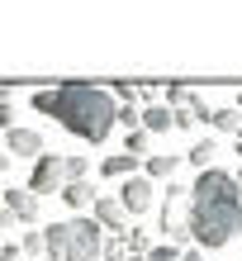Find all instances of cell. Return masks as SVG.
Returning <instances> with one entry per match:
<instances>
[{
    "label": "cell",
    "mask_w": 242,
    "mask_h": 261,
    "mask_svg": "<svg viewBox=\"0 0 242 261\" xmlns=\"http://www.w3.org/2000/svg\"><path fill=\"white\" fill-rule=\"evenodd\" d=\"M185 228L200 252H219L242 233V190L233 171L204 166L200 180L185 186Z\"/></svg>",
    "instance_id": "obj_1"
},
{
    "label": "cell",
    "mask_w": 242,
    "mask_h": 261,
    "mask_svg": "<svg viewBox=\"0 0 242 261\" xmlns=\"http://www.w3.org/2000/svg\"><path fill=\"white\" fill-rule=\"evenodd\" d=\"M114 95L110 86H90V81H57L34 90V110L57 119L67 133L86 138V143H104L114 128Z\"/></svg>",
    "instance_id": "obj_2"
},
{
    "label": "cell",
    "mask_w": 242,
    "mask_h": 261,
    "mask_svg": "<svg viewBox=\"0 0 242 261\" xmlns=\"http://www.w3.org/2000/svg\"><path fill=\"white\" fill-rule=\"evenodd\" d=\"M100 242H104V228L90 214H81V219H71V238H67L62 261H100Z\"/></svg>",
    "instance_id": "obj_3"
},
{
    "label": "cell",
    "mask_w": 242,
    "mask_h": 261,
    "mask_svg": "<svg viewBox=\"0 0 242 261\" xmlns=\"http://www.w3.org/2000/svg\"><path fill=\"white\" fill-rule=\"evenodd\" d=\"M29 190H34L38 199H43V195H52V190H62V157H57V152H38V157H34Z\"/></svg>",
    "instance_id": "obj_4"
},
{
    "label": "cell",
    "mask_w": 242,
    "mask_h": 261,
    "mask_svg": "<svg viewBox=\"0 0 242 261\" xmlns=\"http://www.w3.org/2000/svg\"><path fill=\"white\" fill-rule=\"evenodd\" d=\"M119 204H124V214H147V209H152V180H147V176H124Z\"/></svg>",
    "instance_id": "obj_5"
},
{
    "label": "cell",
    "mask_w": 242,
    "mask_h": 261,
    "mask_svg": "<svg viewBox=\"0 0 242 261\" xmlns=\"http://www.w3.org/2000/svg\"><path fill=\"white\" fill-rule=\"evenodd\" d=\"M90 219H95L100 228H110V233H124L128 228V214H124V204H119L114 195H95L90 199Z\"/></svg>",
    "instance_id": "obj_6"
},
{
    "label": "cell",
    "mask_w": 242,
    "mask_h": 261,
    "mask_svg": "<svg viewBox=\"0 0 242 261\" xmlns=\"http://www.w3.org/2000/svg\"><path fill=\"white\" fill-rule=\"evenodd\" d=\"M5 152H10V162H19V157H38L43 152V133L38 128H5Z\"/></svg>",
    "instance_id": "obj_7"
},
{
    "label": "cell",
    "mask_w": 242,
    "mask_h": 261,
    "mask_svg": "<svg viewBox=\"0 0 242 261\" xmlns=\"http://www.w3.org/2000/svg\"><path fill=\"white\" fill-rule=\"evenodd\" d=\"M5 209L14 214V223H38V195L29 190V186H24V190L10 186V190H5Z\"/></svg>",
    "instance_id": "obj_8"
},
{
    "label": "cell",
    "mask_w": 242,
    "mask_h": 261,
    "mask_svg": "<svg viewBox=\"0 0 242 261\" xmlns=\"http://www.w3.org/2000/svg\"><path fill=\"white\" fill-rule=\"evenodd\" d=\"M176 166H180V152H147V157H143V176L157 186V180L176 176Z\"/></svg>",
    "instance_id": "obj_9"
},
{
    "label": "cell",
    "mask_w": 242,
    "mask_h": 261,
    "mask_svg": "<svg viewBox=\"0 0 242 261\" xmlns=\"http://www.w3.org/2000/svg\"><path fill=\"white\" fill-rule=\"evenodd\" d=\"M138 128H147V133H166V128H171V110H166L162 100L138 105Z\"/></svg>",
    "instance_id": "obj_10"
},
{
    "label": "cell",
    "mask_w": 242,
    "mask_h": 261,
    "mask_svg": "<svg viewBox=\"0 0 242 261\" xmlns=\"http://www.w3.org/2000/svg\"><path fill=\"white\" fill-rule=\"evenodd\" d=\"M138 166H143V157H133V152H114V157L100 162V171L110 176V180H124V176H138Z\"/></svg>",
    "instance_id": "obj_11"
},
{
    "label": "cell",
    "mask_w": 242,
    "mask_h": 261,
    "mask_svg": "<svg viewBox=\"0 0 242 261\" xmlns=\"http://www.w3.org/2000/svg\"><path fill=\"white\" fill-rule=\"evenodd\" d=\"M67 238H71V223H52V228H43V256L62 261V252H67Z\"/></svg>",
    "instance_id": "obj_12"
},
{
    "label": "cell",
    "mask_w": 242,
    "mask_h": 261,
    "mask_svg": "<svg viewBox=\"0 0 242 261\" xmlns=\"http://www.w3.org/2000/svg\"><path fill=\"white\" fill-rule=\"evenodd\" d=\"M57 195H62L71 209H81V214L90 209V199H95V190H90V180H62V190H57Z\"/></svg>",
    "instance_id": "obj_13"
},
{
    "label": "cell",
    "mask_w": 242,
    "mask_h": 261,
    "mask_svg": "<svg viewBox=\"0 0 242 261\" xmlns=\"http://www.w3.org/2000/svg\"><path fill=\"white\" fill-rule=\"evenodd\" d=\"M180 157L204 171V166H214V162H219V138H200V143H195L190 152H180Z\"/></svg>",
    "instance_id": "obj_14"
},
{
    "label": "cell",
    "mask_w": 242,
    "mask_h": 261,
    "mask_svg": "<svg viewBox=\"0 0 242 261\" xmlns=\"http://www.w3.org/2000/svg\"><path fill=\"white\" fill-rule=\"evenodd\" d=\"M209 128H219V133H237V124H242V114L237 110H219V105H209V119H204Z\"/></svg>",
    "instance_id": "obj_15"
},
{
    "label": "cell",
    "mask_w": 242,
    "mask_h": 261,
    "mask_svg": "<svg viewBox=\"0 0 242 261\" xmlns=\"http://www.w3.org/2000/svg\"><path fill=\"white\" fill-rule=\"evenodd\" d=\"M86 176H90V162L81 157V152L62 157V180H86Z\"/></svg>",
    "instance_id": "obj_16"
},
{
    "label": "cell",
    "mask_w": 242,
    "mask_h": 261,
    "mask_svg": "<svg viewBox=\"0 0 242 261\" xmlns=\"http://www.w3.org/2000/svg\"><path fill=\"white\" fill-rule=\"evenodd\" d=\"M119 238H124V247H128V252H138V256L152 247V233H147V228H124Z\"/></svg>",
    "instance_id": "obj_17"
},
{
    "label": "cell",
    "mask_w": 242,
    "mask_h": 261,
    "mask_svg": "<svg viewBox=\"0 0 242 261\" xmlns=\"http://www.w3.org/2000/svg\"><path fill=\"white\" fill-rule=\"evenodd\" d=\"M124 152H133V157H147V152H152V133H147V128H128Z\"/></svg>",
    "instance_id": "obj_18"
},
{
    "label": "cell",
    "mask_w": 242,
    "mask_h": 261,
    "mask_svg": "<svg viewBox=\"0 0 242 261\" xmlns=\"http://www.w3.org/2000/svg\"><path fill=\"white\" fill-rule=\"evenodd\" d=\"M176 256H180V247H176V242H162V247L152 242V247L143 252V261H176Z\"/></svg>",
    "instance_id": "obj_19"
},
{
    "label": "cell",
    "mask_w": 242,
    "mask_h": 261,
    "mask_svg": "<svg viewBox=\"0 0 242 261\" xmlns=\"http://www.w3.org/2000/svg\"><path fill=\"white\" fill-rule=\"evenodd\" d=\"M19 252H24V256H43V228H29L24 242H19Z\"/></svg>",
    "instance_id": "obj_20"
},
{
    "label": "cell",
    "mask_w": 242,
    "mask_h": 261,
    "mask_svg": "<svg viewBox=\"0 0 242 261\" xmlns=\"http://www.w3.org/2000/svg\"><path fill=\"white\" fill-rule=\"evenodd\" d=\"M185 95H190V86H185V81H171V86H166V110L185 105Z\"/></svg>",
    "instance_id": "obj_21"
},
{
    "label": "cell",
    "mask_w": 242,
    "mask_h": 261,
    "mask_svg": "<svg viewBox=\"0 0 242 261\" xmlns=\"http://www.w3.org/2000/svg\"><path fill=\"white\" fill-rule=\"evenodd\" d=\"M195 124H200V119H195L185 105H176V110H171V128H195Z\"/></svg>",
    "instance_id": "obj_22"
},
{
    "label": "cell",
    "mask_w": 242,
    "mask_h": 261,
    "mask_svg": "<svg viewBox=\"0 0 242 261\" xmlns=\"http://www.w3.org/2000/svg\"><path fill=\"white\" fill-rule=\"evenodd\" d=\"M0 128H14V105L0 100Z\"/></svg>",
    "instance_id": "obj_23"
},
{
    "label": "cell",
    "mask_w": 242,
    "mask_h": 261,
    "mask_svg": "<svg viewBox=\"0 0 242 261\" xmlns=\"http://www.w3.org/2000/svg\"><path fill=\"white\" fill-rule=\"evenodd\" d=\"M0 261H29V256L14 247V242H5V247H0Z\"/></svg>",
    "instance_id": "obj_24"
},
{
    "label": "cell",
    "mask_w": 242,
    "mask_h": 261,
    "mask_svg": "<svg viewBox=\"0 0 242 261\" xmlns=\"http://www.w3.org/2000/svg\"><path fill=\"white\" fill-rule=\"evenodd\" d=\"M176 261H204V252H200V247H180V256H176Z\"/></svg>",
    "instance_id": "obj_25"
},
{
    "label": "cell",
    "mask_w": 242,
    "mask_h": 261,
    "mask_svg": "<svg viewBox=\"0 0 242 261\" xmlns=\"http://www.w3.org/2000/svg\"><path fill=\"white\" fill-rule=\"evenodd\" d=\"M5 228H14V214H10L5 204H0V233H5Z\"/></svg>",
    "instance_id": "obj_26"
},
{
    "label": "cell",
    "mask_w": 242,
    "mask_h": 261,
    "mask_svg": "<svg viewBox=\"0 0 242 261\" xmlns=\"http://www.w3.org/2000/svg\"><path fill=\"white\" fill-rule=\"evenodd\" d=\"M233 138H237V157H242V124H237V133H233Z\"/></svg>",
    "instance_id": "obj_27"
},
{
    "label": "cell",
    "mask_w": 242,
    "mask_h": 261,
    "mask_svg": "<svg viewBox=\"0 0 242 261\" xmlns=\"http://www.w3.org/2000/svg\"><path fill=\"white\" fill-rule=\"evenodd\" d=\"M233 180H237V190H242V166H237V171H233Z\"/></svg>",
    "instance_id": "obj_28"
},
{
    "label": "cell",
    "mask_w": 242,
    "mask_h": 261,
    "mask_svg": "<svg viewBox=\"0 0 242 261\" xmlns=\"http://www.w3.org/2000/svg\"><path fill=\"white\" fill-rule=\"evenodd\" d=\"M233 110H237V114H242V90H237V105H233Z\"/></svg>",
    "instance_id": "obj_29"
}]
</instances>
